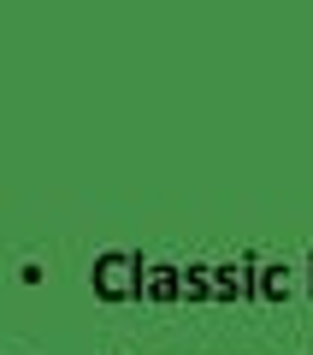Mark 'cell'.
I'll use <instances>...</instances> for the list:
<instances>
[{
    "instance_id": "7a4b0ae2",
    "label": "cell",
    "mask_w": 313,
    "mask_h": 355,
    "mask_svg": "<svg viewBox=\"0 0 313 355\" xmlns=\"http://www.w3.org/2000/svg\"><path fill=\"white\" fill-rule=\"evenodd\" d=\"M142 302H184V266L148 261V272H142Z\"/></svg>"
},
{
    "instance_id": "6da1fadb",
    "label": "cell",
    "mask_w": 313,
    "mask_h": 355,
    "mask_svg": "<svg viewBox=\"0 0 313 355\" xmlns=\"http://www.w3.org/2000/svg\"><path fill=\"white\" fill-rule=\"evenodd\" d=\"M142 272H148V261L130 249H107L95 254V272H89V284H95L100 302H130V296H142Z\"/></svg>"
},
{
    "instance_id": "3957f363",
    "label": "cell",
    "mask_w": 313,
    "mask_h": 355,
    "mask_svg": "<svg viewBox=\"0 0 313 355\" xmlns=\"http://www.w3.org/2000/svg\"><path fill=\"white\" fill-rule=\"evenodd\" d=\"M213 279H219V266H207V261L184 266V302H219Z\"/></svg>"
},
{
    "instance_id": "5b68a950",
    "label": "cell",
    "mask_w": 313,
    "mask_h": 355,
    "mask_svg": "<svg viewBox=\"0 0 313 355\" xmlns=\"http://www.w3.org/2000/svg\"><path fill=\"white\" fill-rule=\"evenodd\" d=\"M307 272H313V254H307Z\"/></svg>"
},
{
    "instance_id": "277c9868",
    "label": "cell",
    "mask_w": 313,
    "mask_h": 355,
    "mask_svg": "<svg viewBox=\"0 0 313 355\" xmlns=\"http://www.w3.org/2000/svg\"><path fill=\"white\" fill-rule=\"evenodd\" d=\"M260 296H266V302H289V296H296L289 266H260Z\"/></svg>"
}]
</instances>
